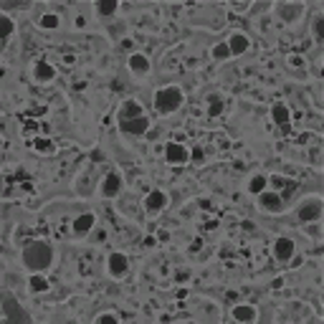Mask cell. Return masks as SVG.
Returning <instances> with one entry per match:
<instances>
[{"label":"cell","mask_w":324,"mask_h":324,"mask_svg":"<svg viewBox=\"0 0 324 324\" xmlns=\"http://www.w3.org/2000/svg\"><path fill=\"white\" fill-rule=\"evenodd\" d=\"M23 261L28 268H36V271H44L51 266V248L46 246V243H30V246H26L23 251Z\"/></svg>","instance_id":"1"},{"label":"cell","mask_w":324,"mask_h":324,"mask_svg":"<svg viewBox=\"0 0 324 324\" xmlns=\"http://www.w3.org/2000/svg\"><path fill=\"white\" fill-rule=\"evenodd\" d=\"M180 104H182V94H180V89H175V86L162 89V92H157V96H154V109H157L160 114H170V112H175Z\"/></svg>","instance_id":"2"},{"label":"cell","mask_w":324,"mask_h":324,"mask_svg":"<svg viewBox=\"0 0 324 324\" xmlns=\"http://www.w3.org/2000/svg\"><path fill=\"white\" fill-rule=\"evenodd\" d=\"M119 127H122V132H127V134H144L147 127H150V122L142 114V116H134V119H122Z\"/></svg>","instance_id":"3"},{"label":"cell","mask_w":324,"mask_h":324,"mask_svg":"<svg viewBox=\"0 0 324 324\" xmlns=\"http://www.w3.org/2000/svg\"><path fill=\"white\" fill-rule=\"evenodd\" d=\"M3 312H6V319H10V322H28V316L23 314V309L18 306V302L10 294L3 296Z\"/></svg>","instance_id":"4"},{"label":"cell","mask_w":324,"mask_h":324,"mask_svg":"<svg viewBox=\"0 0 324 324\" xmlns=\"http://www.w3.org/2000/svg\"><path fill=\"white\" fill-rule=\"evenodd\" d=\"M190 160V154H188V150L182 147V144H178V142H170L168 144V162H172V165H180V162H188Z\"/></svg>","instance_id":"5"},{"label":"cell","mask_w":324,"mask_h":324,"mask_svg":"<svg viewBox=\"0 0 324 324\" xmlns=\"http://www.w3.org/2000/svg\"><path fill=\"white\" fill-rule=\"evenodd\" d=\"M319 213H322V202H319V200H312V202H304V206H302L299 218H302L304 223H309V220H316Z\"/></svg>","instance_id":"6"},{"label":"cell","mask_w":324,"mask_h":324,"mask_svg":"<svg viewBox=\"0 0 324 324\" xmlns=\"http://www.w3.org/2000/svg\"><path fill=\"white\" fill-rule=\"evenodd\" d=\"M294 256V243L289 238H278L276 240V258L278 261H289Z\"/></svg>","instance_id":"7"},{"label":"cell","mask_w":324,"mask_h":324,"mask_svg":"<svg viewBox=\"0 0 324 324\" xmlns=\"http://www.w3.org/2000/svg\"><path fill=\"white\" fill-rule=\"evenodd\" d=\"M109 271H112L114 276L127 274V256H122V254H112V258H109Z\"/></svg>","instance_id":"8"},{"label":"cell","mask_w":324,"mask_h":324,"mask_svg":"<svg viewBox=\"0 0 324 324\" xmlns=\"http://www.w3.org/2000/svg\"><path fill=\"white\" fill-rule=\"evenodd\" d=\"M274 119H276V124L284 130V134H286L289 132V109L284 104H276L274 106Z\"/></svg>","instance_id":"9"},{"label":"cell","mask_w":324,"mask_h":324,"mask_svg":"<svg viewBox=\"0 0 324 324\" xmlns=\"http://www.w3.org/2000/svg\"><path fill=\"white\" fill-rule=\"evenodd\" d=\"M261 208H266V210H271V213H278L284 206H281V198H278V195L264 192V195H261Z\"/></svg>","instance_id":"10"},{"label":"cell","mask_w":324,"mask_h":324,"mask_svg":"<svg viewBox=\"0 0 324 324\" xmlns=\"http://www.w3.org/2000/svg\"><path fill=\"white\" fill-rule=\"evenodd\" d=\"M165 206H168V195H165V192L154 190V192L147 195V208H150V210H160V208H165Z\"/></svg>","instance_id":"11"},{"label":"cell","mask_w":324,"mask_h":324,"mask_svg":"<svg viewBox=\"0 0 324 324\" xmlns=\"http://www.w3.org/2000/svg\"><path fill=\"white\" fill-rule=\"evenodd\" d=\"M144 112H142V106L137 104V102H127L124 106H122V112H119V122L122 119H134V116H142Z\"/></svg>","instance_id":"12"},{"label":"cell","mask_w":324,"mask_h":324,"mask_svg":"<svg viewBox=\"0 0 324 324\" xmlns=\"http://www.w3.org/2000/svg\"><path fill=\"white\" fill-rule=\"evenodd\" d=\"M228 48H230V54H243L248 48V38L243 36V33H236L233 38H230V44H228Z\"/></svg>","instance_id":"13"},{"label":"cell","mask_w":324,"mask_h":324,"mask_svg":"<svg viewBox=\"0 0 324 324\" xmlns=\"http://www.w3.org/2000/svg\"><path fill=\"white\" fill-rule=\"evenodd\" d=\"M130 68H132L134 74H147V71H150V61H147L142 54H134V56L130 58Z\"/></svg>","instance_id":"14"},{"label":"cell","mask_w":324,"mask_h":324,"mask_svg":"<svg viewBox=\"0 0 324 324\" xmlns=\"http://www.w3.org/2000/svg\"><path fill=\"white\" fill-rule=\"evenodd\" d=\"M122 190V180H119V175H106V182H104V195H109V198H114L116 192Z\"/></svg>","instance_id":"15"},{"label":"cell","mask_w":324,"mask_h":324,"mask_svg":"<svg viewBox=\"0 0 324 324\" xmlns=\"http://www.w3.org/2000/svg\"><path fill=\"white\" fill-rule=\"evenodd\" d=\"M92 226H94V216H89V213H86V216H78V218H76L74 230L81 236V233H89V230H92Z\"/></svg>","instance_id":"16"},{"label":"cell","mask_w":324,"mask_h":324,"mask_svg":"<svg viewBox=\"0 0 324 324\" xmlns=\"http://www.w3.org/2000/svg\"><path fill=\"white\" fill-rule=\"evenodd\" d=\"M233 316H236L238 322H254V319H256V312H254V306L243 304V306H236V309H233Z\"/></svg>","instance_id":"17"},{"label":"cell","mask_w":324,"mask_h":324,"mask_svg":"<svg viewBox=\"0 0 324 324\" xmlns=\"http://www.w3.org/2000/svg\"><path fill=\"white\" fill-rule=\"evenodd\" d=\"M54 66L51 64H46V61H40L38 66H36V78H40V81H51L54 78Z\"/></svg>","instance_id":"18"},{"label":"cell","mask_w":324,"mask_h":324,"mask_svg":"<svg viewBox=\"0 0 324 324\" xmlns=\"http://www.w3.org/2000/svg\"><path fill=\"white\" fill-rule=\"evenodd\" d=\"M302 10H304L302 6H281V10H278V13H281V18H284V20H296V18L302 16Z\"/></svg>","instance_id":"19"},{"label":"cell","mask_w":324,"mask_h":324,"mask_svg":"<svg viewBox=\"0 0 324 324\" xmlns=\"http://www.w3.org/2000/svg\"><path fill=\"white\" fill-rule=\"evenodd\" d=\"M210 116H218L220 112H223V102H220V96H210Z\"/></svg>","instance_id":"20"},{"label":"cell","mask_w":324,"mask_h":324,"mask_svg":"<svg viewBox=\"0 0 324 324\" xmlns=\"http://www.w3.org/2000/svg\"><path fill=\"white\" fill-rule=\"evenodd\" d=\"M30 289H33V292H44V289H48V284H46V278L33 276V278H30Z\"/></svg>","instance_id":"21"},{"label":"cell","mask_w":324,"mask_h":324,"mask_svg":"<svg viewBox=\"0 0 324 324\" xmlns=\"http://www.w3.org/2000/svg\"><path fill=\"white\" fill-rule=\"evenodd\" d=\"M264 188H266V178L264 175H258V178L251 180V192H264Z\"/></svg>","instance_id":"22"},{"label":"cell","mask_w":324,"mask_h":324,"mask_svg":"<svg viewBox=\"0 0 324 324\" xmlns=\"http://www.w3.org/2000/svg\"><path fill=\"white\" fill-rule=\"evenodd\" d=\"M38 23L44 26V28H56V26H58V18H56V16H44Z\"/></svg>","instance_id":"23"},{"label":"cell","mask_w":324,"mask_h":324,"mask_svg":"<svg viewBox=\"0 0 324 324\" xmlns=\"http://www.w3.org/2000/svg\"><path fill=\"white\" fill-rule=\"evenodd\" d=\"M96 10H99V16H112L114 10H116V3H106V6H96Z\"/></svg>","instance_id":"24"},{"label":"cell","mask_w":324,"mask_h":324,"mask_svg":"<svg viewBox=\"0 0 324 324\" xmlns=\"http://www.w3.org/2000/svg\"><path fill=\"white\" fill-rule=\"evenodd\" d=\"M228 54H230L228 44H220V46H216V48H213V56H216V58H226Z\"/></svg>","instance_id":"25"},{"label":"cell","mask_w":324,"mask_h":324,"mask_svg":"<svg viewBox=\"0 0 324 324\" xmlns=\"http://www.w3.org/2000/svg\"><path fill=\"white\" fill-rule=\"evenodd\" d=\"M36 150H38V152H51V142H48V140H38V142H36Z\"/></svg>","instance_id":"26"},{"label":"cell","mask_w":324,"mask_h":324,"mask_svg":"<svg viewBox=\"0 0 324 324\" xmlns=\"http://www.w3.org/2000/svg\"><path fill=\"white\" fill-rule=\"evenodd\" d=\"M114 322H116L114 314H102V316H96V324H114Z\"/></svg>","instance_id":"27"},{"label":"cell","mask_w":324,"mask_h":324,"mask_svg":"<svg viewBox=\"0 0 324 324\" xmlns=\"http://www.w3.org/2000/svg\"><path fill=\"white\" fill-rule=\"evenodd\" d=\"M0 20H3V26H6V38L13 33V20L10 18H0Z\"/></svg>","instance_id":"28"},{"label":"cell","mask_w":324,"mask_h":324,"mask_svg":"<svg viewBox=\"0 0 324 324\" xmlns=\"http://www.w3.org/2000/svg\"><path fill=\"white\" fill-rule=\"evenodd\" d=\"M322 33H324V20L319 18V20H316V36L322 38Z\"/></svg>","instance_id":"29"},{"label":"cell","mask_w":324,"mask_h":324,"mask_svg":"<svg viewBox=\"0 0 324 324\" xmlns=\"http://www.w3.org/2000/svg\"><path fill=\"white\" fill-rule=\"evenodd\" d=\"M192 160H198V162L202 160V150H200V147H195V150H192Z\"/></svg>","instance_id":"30"}]
</instances>
